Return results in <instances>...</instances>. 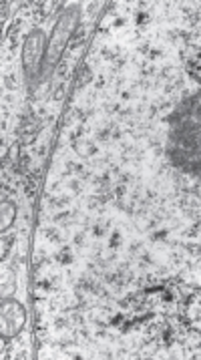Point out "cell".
<instances>
[{"instance_id": "6da1fadb", "label": "cell", "mask_w": 201, "mask_h": 360, "mask_svg": "<svg viewBox=\"0 0 201 360\" xmlns=\"http://www.w3.org/2000/svg\"><path fill=\"white\" fill-rule=\"evenodd\" d=\"M24 324V308L18 302L8 300L2 306V334L12 336L18 332V328H22Z\"/></svg>"}, {"instance_id": "7a4b0ae2", "label": "cell", "mask_w": 201, "mask_h": 360, "mask_svg": "<svg viewBox=\"0 0 201 360\" xmlns=\"http://www.w3.org/2000/svg\"><path fill=\"white\" fill-rule=\"evenodd\" d=\"M42 47H44V34L40 30H32L30 36L26 38V42H24V54H22V62H24V68H26L28 74L32 73L34 67L38 65Z\"/></svg>"}, {"instance_id": "3957f363", "label": "cell", "mask_w": 201, "mask_h": 360, "mask_svg": "<svg viewBox=\"0 0 201 360\" xmlns=\"http://www.w3.org/2000/svg\"><path fill=\"white\" fill-rule=\"evenodd\" d=\"M16 205L14 203H10V201H6V203H2V231H6L8 227L12 225L14 217H16Z\"/></svg>"}, {"instance_id": "277c9868", "label": "cell", "mask_w": 201, "mask_h": 360, "mask_svg": "<svg viewBox=\"0 0 201 360\" xmlns=\"http://www.w3.org/2000/svg\"><path fill=\"white\" fill-rule=\"evenodd\" d=\"M85 71H80V77H79V85H82V83H88L91 80V71H88L87 67H82Z\"/></svg>"}, {"instance_id": "5b68a950", "label": "cell", "mask_w": 201, "mask_h": 360, "mask_svg": "<svg viewBox=\"0 0 201 360\" xmlns=\"http://www.w3.org/2000/svg\"><path fill=\"white\" fill-rule=\"evenodd\" d=\"M60 264H70V262H73V256H70V253H67V250H64V252L60 253Z\"/></svg>"}, {"instance_id": "8992f818", "label": "cell", "mask_w": 201, "mask_h": 360, "mask_svg": "<svg viewBox=\"0 0 201 360\" xmlns=\"http://www.w3.org/2000/svg\"><path fill=\"white\" fill-rule=\"evenodd\" d=\"M119 244H121V235H119V234H115V235H113V240H111V247H119Z\"/></svg>"}, {"instance_id": "52a82bcc", "label": "cell", "mask_w": 201, "mask_h": 360, "mask_svg": "<svg viewBox=\"0 0 201 360\" xmlns=\"http://www.w3.org/2000/svg\"><path fill=\"white\" fill-rule=\"evenodd\" d=\"M62 93H64V87H60L58 91L54 93V99H60V97H62Z\"/></svg>"}, {"instance_id": "ba28073f", "label": "cell", "mask_w": 201, "mask_h": 360, "mask_svg": "<svg viewBox=\"0 0 201 360\" xmlns=\"http://www.w3.org/2000/svg\"><path fill=\"white\" fill-rule=\"evenodd\" d=\"M113 26H115V28H117V26H123V18H117V20L113 22Z\"/></svg>"}, {"instance_id": "9c48e42d", "label": "cell", "mask_w": 201, "mask_h": 360, "mask_svg": "<svg viewBox=\"0 0 201 360\" xmlns=\"http://www.w3.org/2000/svg\"><path fill=\"white\" fill-rule=\"evenodd\" d=\"M145 22H147V16H145V14H141V16H139V24H145Z\"/></svg>"}, {"instance_id": "30bf717a", "label": "cell", "mask_w": 201, "mask_h": 360, "mask_svg": "<svg viewBox=\"0 0 201 360\" xmlns=\"http://www.w3.org/2000/svg\"><path fill=\"white\" fill-rule=\"evenodd\" d=\"M105 231H103V227H94V235H103Z\"/></svg>"}, {"instance_id": "8fae6325", "label": "cell", "mask_w": 201, "mask_h": 360, "mask_svg": "<svg viewBox=\"0 0 201 360\" xmlns=\"http://www.w3.org/2000/svg\"><path fill=\"white\" fill-rule=\"evenodd\" d=\"M153 59H157V56H161V50H153V54H151Z\"/></svg>"}]
</instances>
